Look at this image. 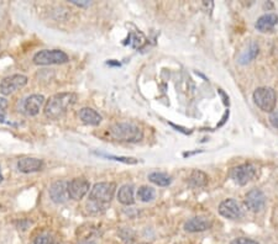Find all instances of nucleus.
I'll use <instances>...</instances> for the list:
<instances>
[{"instance_id":"obj_1","label":"nucleus","mask_w":278,"mask_h":244,"mask_svg":"<svg viewBox=\"0 0 278 244\" xmlns=\"http://www.w3.org/2000/svg\"><path fill=\"white\" fill-rule=\"evenodd\" d=\"M115 191H116V184L112 182L96 183L89 193V201L86 207L92 214H100L106 211V206L110 204L114 199Z\"/></svg>"},{"instance_id":"obj_2","label":"nucleus","mask_w":278,"mask_h":244,"mask_svg":"<svg viewBox=\"0 0 278 244\" xmlns=\"http://www.w3.org/2000/svg\"><path fill=\"white\" fill-rule=\"evenodd\" d=\"M77 95L74 93H60L52 95L44 104V114L50 120H58L76 104Z\"/></svg>"},{"instance_id":"obj_3","label":"nucleus","mask_w":278,"mask_h":244,"mask_svg":"<svg viewBox=\"0 0 278 244\" xmlns=\"http://www.w3.org/2000/svg\"><path fill=\"white\" fill-rule=\"evenodd\" d=\"M110 136L114 140L122 142H140L144 137V132L138 125L131 122L114 123L109 130Z\"/></svg>"},{"instance_id":"obj_4","label":"nucleus","mask_w":278,"mask_h":244,"mask_svg":"<svg viewBox=\"0 0 278 244\" xmlns=\"http://www.w3.org/2000/svg\"><path fill=\"white\" fill-rule=\"evenodd\" d=\"M254 101L262 111L272 112L276 109L277 94L272 88L261 86L254 91Z\"/></svg>"},{"instance_id":"obj_5","label":"nucleus","mask_w":278,"mask_h":244,"mask_svg":"<svg viewBox=\"0 0 278 244\" xmlns=\"http://www.w3.org/2000/svg\"><path fill=\"white\" fill-rule=\"evenodd\" d=\"M32 61L36 65L64 64L70 61V57L60 49H42L34 56Z\"/></svg>"},{"instance_id":"obj_6","label":"nucleus","mask_w":278,"mask_h":244,"mask_svg":"<svg viewBox=\"0 0 278 244\" xmlns=\"http://www.w3.org/2000/svg\"><path fill=\"white\" fill-rule=\"evenodd\" d=\"M28 84V77L22 74H14L4 78L0 83V93L2 95H12L18 90L22 89Z\"/></svg>"},{"instance_id":"obj_7","label":"nucleus","mask_w":278,"mask_h":244,"mask_svg":"<svg viewBox=\"0 0 278 244\" xmlns=\"http://www.w3.org/2000/svg\"><path fill=\"white\" fill-rule=\"evenodd\" d=\"M256 174V169L252 164H241L238 167L232 168L230 170V178L234 180V183L238 185H246L248 183H250L254 179Z\"/></svg>"},{"instance_id":"obj_8","label":"nucleus","mask_w":278,"mask_h":244,"mask_svg":"<svg viewBox=\"0 0 278 244\" xmlns=\"http://www.w3.org/2000/svg\"><path fill=\"white\" fill-rule=\"evenodd\" d=\"M90 184L84 178H74L68 183V196L74 201H80L89 193Z\"/></svg>"},{"instance_id":"obj_9","label":"nucleus","mask_w":278,"mask_h":244,"mask_svg":"<svg viewBox=\"0 0 278 244\" xmlns=\"http://www.w3.org/2000/svg\"><path fill=\"white\" fill-rule=\"evenodd\" d=\"M219 214L228 220H240L244 216V210L234 199H226L219 205Z\"/></svg>"},{"instance_id":"obj_10","label":"nucleus","mask_w":278,"mask_h":244,"mask_svg":"<svg viewBox=\"0 0 278 244\" xmlns=\"http://www.w3.org/2000/svg\"><path fill=\"white\" fill-rule=\"evenodd\" d=\"M245 205L251 212H260L266 206V196L260 189H252L246 194Z\"/></svg>"},{"instance_id":"obj_11","label":"nucleus","mask_w":278,"mask_h":244,"mask_svg":"<svg viewBox=\"0 0 278 244\" xmlns=\"http://www.w3.org/2000/svg\"><path fill=\"white\" fill-rule=\"evenodd\" d=\"M67 188L68 183L64 182V180H58V182L52 184L48 190L51 200L56 204H64L70 199Z\"/></svg>"},{"instance_id":"obj_12","label":"nucleus","mask_w":278,"mask_h":244,"mask_svg":"<svg viewBox=\"0 0 278 244\" xmlns=\"http://www.w3.org/2000/svg\"><path fill=\"white\" fill-rule=\"evenodd\" d=\"M44 104V95L40 94H32V95L28 96L24 101V111L28 116H36V115L40 112L41 107Z\"/></svg>"},{"instance_id":"obj_13","label":"nucleus","mask_w":278,"mask_h":244,"mask_svg":"<svg viewBox=\"0 0 278 244\" xmlns=\"http://www.w3.org/2000/svg\"><path fill=\"white\" fill-rule=\"evenodd\" d=\"M212 227H213V222L206 217H193L184 224V231L190 233L204 232L210 230Z\"/></svg>"},{"instance_id":"obj_14","label":"nucleus","mask_w":278,"mask_h":244,"mask_svg":"<svg viewBox=\"0 0 278 244\" xmlns=\"http://www.w3.org/2000/svg\"><path fill=\"white\" fill-rule=\"evenodd\" d=\"M44 164L41 159L30 158V157L22 158L19 162H18V169H19V172L25 173V174L40 172V170L44 169Z\"/></svg>"},{"instance_id":"obj_15","label":"nucleus","mask_w":278,"mask_h":244,"mask_svg":"<svg viewBox=\"0 0 278 244\" xmlns=\"http://www.w3.org/2000/svg\"><path fill=\"white\" fill-rule=\"evenodd\" d=\"M278 23V16L276 14H264L256 21L255 27L260 32H270Z\"/></svg>"},{"instance_id":"obj_16","label":"nucleus","mask_w":278,"mask_h":244,"mask_svg":"<svg viewBox=\"0 0 278 244\" xmlns=\"http://www.w3.org/2000/svg\"><path fill=\"white\" fill-rule=\"evenodd\" d=\"M80 119L83 123L89 126H99L102 122V116L92 107H83L80 111Z\"/></svg>"},{"instance_id":"obj_17","label":"nucleus","mask_w":278,"mask_h":244,"mask_svg":"<svg viewBox=\"0 0 278 244\" xmlns=\"http://www.w3.org/2000/svg\"><path fill=\"white\" fill-rule=\"evenodd\" d=\"M118 200H119V203L126 205V206L135 203V199H134V186L128 185V184L122 185L119 189V191H118Z\"/></svg>"},{"instance_id":"obj_18","label":"nucleus","mask_w":278,"mask_h":244,"mask_svg":"<svg viewBox=\"0 0 278 244\" xmlns=\"http://www.w3.org/2000/svg\"><path fill=\"white\" fill-rule=\"evenodd\" d=\"M257 54H258V46H257L255 42H251L248 48H246L245 51L240 54V57H238V63H241V64H248V63H250L256 58Z\"/></svg>"},{"instance_id":"obj_19","label":"nucleus","mask_w":278,"mask_h":244,"mask_svg":"<svg viewBox=\"0 0 278 244\" xmlns=\"http://www.w3.org/2000/svg\"><path fill=\"white\" fill-rule=\"evenodd\" d=\"M209 182L208 175L202 170H193L192 174L190 175V184L194 188H202L206 186Z\"/></svg>"},{"instance_id":"obj_20","label":"nucleus","mask_w":278,"mask_h":244,"mask_svg":"<svg viewBox=\"0 0 278 244\" xmlns=\"http://www.w3.org/2000/svg\"><path fill=\"white\" fill-rule=\"evenodd\" d=\"M148 180L158 186H168L170 184L172 183V178L170 177V175H167L166 173H160V172L151 173V174L148 175Z\"/></svg>"},{"instance_id":"obj_21","label":"nucleus","mask_w":278,"mask_h":244,"mask_svg":"<svg viewBox=\"0 0 278 244\" xmlns=\"http://www.w3.org/2000/svg\"><path fill=\"white\" fill-rule=\"evenodd\" d=\"M154 198H156V191L151 186L144 185L138 190V199L142 203H150Z\"/></svg>"},{"instance_id":"obj_22","label":"nucleus","mask_w":278,"mask_h":244,"mask_svg":"<svg viewBox=\"0 0 278 244\" xmlns=\"http://www.w3.org/2000/svg\"><path fill=\"white\" fill-rule=\"evenodd\" d=\"M34 244H60V242L56 236L51 235V233H42L36 238Z\"/></svg>"},{"instance_id":"obj_23","label":"nucleus","mask_w":278,"mask_h":244,"mask_svg":"<svg viewBox=\"0 0 278 244\" xmlns=\"http://www.w3.org/2000/svg\"><path fill=\"white\" fill-rule=\"evenodd\" d=\"M102 156H104V154H102ZM104 157H106V158L109 159H112V161L126 163V164H136V163H138V159L128 158V157H115V156H104Z\"/></svg>"},{"instance_id":"obj_24","label":"nucleus","mask_w":278,"mask_h":244,"mask_svg":"<svg viewBox=\"0 0 278 244\" xmlns=\"http://www.w3.org/2000/svg\"><path fill=\"white\" fill-rule=\"evenodd\" d=\"M8 105H9V102H8L6 99L0 96V122H4L5 115H6Z\"/></svg>"},{"instance_id":"obj_25","label":"nucleus","mask_w":278,"mask_h":244,"mask_svg":"<svg viewBox=\"0 0 278 244\" xmlns=\"http://www.w3.org/2000/svg\"><path fill=\"white\" fill-rule=\"evenodd\" d=\"M230 244H260L256 241L250 240V238H245V237H241V238H236V240L232 241Z\"/></svg>"},{"instance_id":"obj_26","label":"nucleus","mask_w":278,"mask_h":244,"mask_svg":"<svg viewBox=\"0 0 278 244\" xmlns=\"http://www.w3.org/2000/svg\"><path fill=\"white\" fill-rule=\"evenodd\" d=\"M270 122H271V125L274 126V127L278 128V109H274V111L271 112V115H270Z\"/></svg>"},{"instance_id":"obj_27","label":"nucleus","mask_w":278,"mask_h":244,"mask_svg":"<svg viewBox=\"0 0 278 244\" xmlns=\"http://www.w3.org/2000/svg\"><path fill=\"white\" fill-rule=\"evenodd\" d=\"M2 182V172H0V183Z\"/></svg>"}]
</instances>
